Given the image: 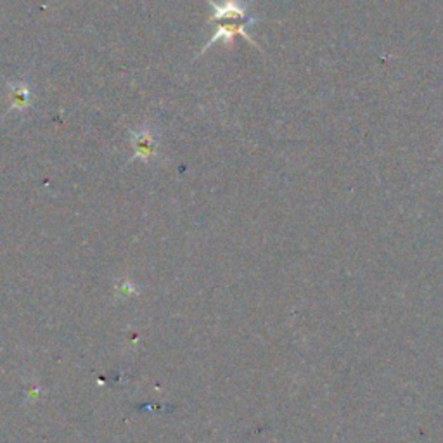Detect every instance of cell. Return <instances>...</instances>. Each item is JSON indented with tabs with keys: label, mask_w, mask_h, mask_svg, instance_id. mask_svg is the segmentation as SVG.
Segmentation results:
<instances>
[{
	"label": "cell",
	"mask_w": 443,
	"mask_h": 443,
	"mask_svg": "<svg viewBox=\"0 0 443 443\" xmlns=\"http://www.w3.org/2000/svg\"><path fill=\"white\" fill-rule=\"evenodd\" d=\"M208 2L211 6L210 23L217 26V28H215L213 35L208 40V44L203 47V51L199 52V56L204 54L218 40H225L227 44H232L236 37H244L246 40L255 44L251 37L248 35V26H251L255 20L249 16L241 0H223V2L208 0Z\"/></svg>",
	"instance_id": "obj_1"
},
{
	"label": "cell",
	"mask_w": 443,
	"mask_h": 443,
	"mask_svg": "<svg viewBox=\"0 0 443 443\" xmlns=\"http://www.w3.org/2000/svg\"><path fill=\"white\" fill-rule=\"evenodd\" d=\"M132 147H134V154L132 160H144L149 161L158 156V149H160V139L154 134L151 128L144 127L141 130L130 132Z\"/></svg>",
	"instance_id": "obj_2"
},
{
	"label": "cell",
	"mask_w": 443,
	"mask_h": 443,
	"mask_svg": "<svg viewBox=\"0 0 443 443\" xmlns=\"http://www.w3.org/2000/svg\"><path fill=\"white\" fill-rule=\"evenodd\" d=\"M32 89L25 82L9 83V106L7 111H25L32 106Z\"/></svg>",
	"instance_id": "obj_3"
}]
</instances>
